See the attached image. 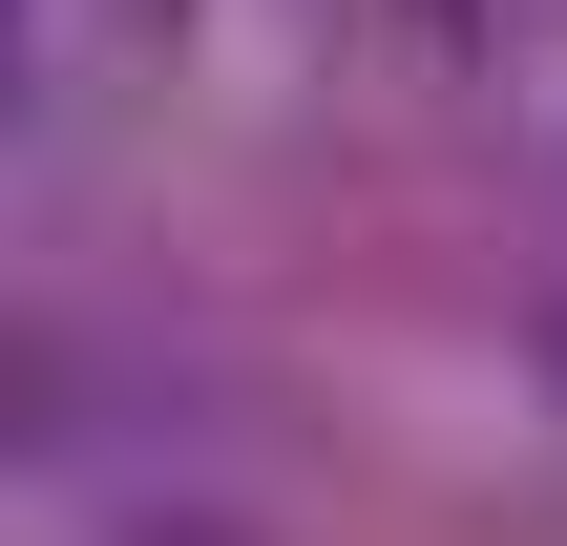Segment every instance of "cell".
I'll use <instances>...</instances> for the list:
<instances>
[{
	"label": "cell",
	"instance_id": "6da1fadb",
	"mask_svg": "<svg viewBox=\"0 0 567 546\" xmlns=\"http://www.w3.org/2000/svg\"><path fill=\"white\" fill-rule=\"evenodd\" d=\"M42 126V0H0V147Z\"/></svg>",
	"mask_w": 567,
	"mask_h": 546
}]
</instances>
